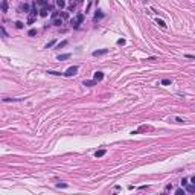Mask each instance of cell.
I'll return each instance as SVG.
<instances>
[{
  "mask_svg": "<svg viewBox=\"0 0 195 195\" xmlns=\"http://www.w3.org/2000/svg\"><path fill=\"white\" fill-rule=\"evenodd\" d=\"M107 52H108V49H101V50H95V52H93V56H102V55H105Z\"/></svg>",
  "mask_w": 195,
  "mask_h": 195,
  "instance_id": "cell-8",
  "label": "cell"
},
{
  "mask_svg": "<svg viewBox=\"0 0 195 195\" xmlns=\"http://www.w3.org/2000/svg\"><path fill=\"white\" fill-rule=\"evenodd\" d=\"M37 12H38V11H37V6L32 5V9L29 11V18H28V23H29V24L34 23V20H35V17H37Z\"/></svg>",
  "mask_w": 195,
  "mask_h": 195,
  "instance_id": "cell-2",
  "label": "cell"
},
{
  "mask_svg": "<svg viewBox=\"0 0 195 195\" xmlns=\"http://www.w3.org/2000/svg\"><path fill=\"white\" fill-rule=\"evenodd\" d=\"M34 5L35 6H40V8H44V6H47V0H35Z\"/></svg>",
  "mask_w": 195,
  "mask_h": 195,
  "instance_id": "cell-5",
  "label": "cell"
},
{
  "mask_svg": "<svg viewBox=\"0 0 195 195\" xmlns=\"http://www.w3.org/2000/svg\"><path fill=\"white\" fill-rule=\"evenodd\" d=\"M35 34H37V31H35V29H31V31L28 32V35H29V37H34Z\"/></svg>",
  "mask_w": 195,
  "mask_h": 195,
  "instance_id": "cell-23",
  "label": "cell"
},
{
  "mask_svg": "<svg viewBox=\"0 0 195 195\" xmlns=\"http://www.w3.org/2000/svg\"><path fill=\"white\" fill-rule=\"evenodd\" d=\"M23 11H24V12H29L31 9H29V6H28V5H24V6H23Z\"/></svg>",
  "mask_w": 195,
  "mask_h": 195,
  "instance_id": "cell-27",
  "label": "cell"
},
{
  "mask_svg": "<svg viewBox=\"0 0 195 195\" xmlns=\"http://www.w3.org/2000/svg\"><path fill=\"white\" fill-rule=\"evenodd\" d=\"M117 44H125V40H122V38L117 40Z\"/></svg>",
  "mask_w": 195,
  "mask_h": 195,
  "instance_id": "cell-30",
  "label": "cell"
},
{
  "mask_svg": "<svg viewBox=\"0 0 195 195\" xmlns=\"http://www.w3.org/2000/svg\"><path fill=\"white\" fill-rule=\"evenodd\" d=\"M53 44H55V41H50V43H49V44H47V46H46V49H49V47H52V46H53Z\"/></svg>",
  "mask_w": 195,
  "mask_h": 195,
  "instance_id": "cell-28",
  "label": "cell"
},
{
  "mask_svg": "<svg viewBox=\"0 0 195 195\" xmlns=\"http://www.w3.org/2000/svg\"><path fill=\"white\" fill-rule=\"evenodd\" d=\"M175 121H177L178 123H183V122H184V121H183V119H180V117H175Z\"/></svg>",
  "mask_w": 195,
  "mask_h": 195,
  "instance_id": "cell-29",
  "label": "cell"
},
{
  "mask_svg": "<svg viewBox=\"0 0 195 195\" xmlns=\"http://www.w3.org/2000/svg\"><path fill=\"white\" fill-rule=\"evenodd\" d=\"M82 22H84V14H76L72 20H70V24H72L73 28H78Z\"/></svg>",
  "mask_w": 195,
  "mask_h": 195,
  "instance_id": "cell-1",
  "label": "cell"
},
{
  "mask_svg": "<svg viewBox=\"0 0 195 195\" xmlns=\"http://www.w3.org/2000/svg\"><path fill=\"white\" fill-rule=\"evenodd\" d=\"M95 84H96V81H84V85L87 87H93Z\"/></svg>",
  "mask_w": 195,
  "mask_h": 195,
  "instance_id": "cell-16",
  "label": "cell"
},
{
  "mask_svg": "<svg viewBox=\"0 0 195 195\" xmlns=\"http://www.w3.org/2000/svg\"><path fill=\"white\" fill-rule=\"evenodd\" d=\"M76 72H78V67H76V66L69 67V69L64 72V76H73V75H76Z\"/></svg>",
  "mask_w": 195,
  "mask_h": 195,
  "instance_id": "cell-3",
  "label": "cell"
},
{
  "mask_svg": "<svg viewBox=\"0 0 195 195\" xmlns=\"http://www.w3.org/2000/svg\"><path fill=\"white\" fill-rule=\"evenodd\" d=\"M78 2H82V0H78Z\"/></svg>",
  "mask_w": 195,
  "mask_h": 195,
  "instance_id": "cell-32",
  "label": "cell"
},
{
  "mask_svg": "<svg viewBox=\"0 0 195 195\" xmlns=\"http://www.w3.org/2000/svg\"><path fill=\"white\" fill-rule=\"evenodd\" d=\"M102 17H104L102 11H98V12H96V15H95V20H98V18H102Z\"/></svg>",
  "mask_w": 195,
  "mask_h": 195,
  "instance_id": "cell-17",
  "label": "cell"
},
{
  "mask_svg": "<svg viewBox=\"0 0 195 195\" xmlns=\"http://www.w3.org/2000/svg\"><path fill=\"white\" fill-rule=\"evenodd\" d=\"M104 79V72H96L95 73V76H93V81H102Z\"/></svg>",
  "mask_w": 195,
  "mask_h": 195,
  "instance_id": "cell-6",
  "label": "cell"
},
{
  "mask_svg": "<svg viewBox=\"0 0 195 195\" xmlns=\"http://www.w3.org/2000/svg\"><path fill=\"white\" fill-rule=\"evenodd\" d=\"M102 156H105V149H99V151L95 152V157H96V159L98 157H102Z\"/></svg>",
  "mask_w": 195,
  "mask_h": 195,
  "instance_id": "cell-13",
  "label": "cell"
},
{
  "mask_svg": "<svg viewBox=\"0 0 195 195\" xmlns=\"http://www.w3.org/2000/svg\"><path fill=\"white\" fill-rule=\"evenodd\" d=\"M49 11H52V8L50 6H44V8H41V9L38 11V14H40V17H47V14H49Z\"/></svg>",
  "mask_w": 195,
  "mask_h": 195,
  "instance_id": "cell-4",
  "label": "cell"
},
{
  "mask_svg": "<svg viewBox=\"0 0 195 195\" xmlns=\"http://www.w3.org/2000/svg\"><path fill=\"white\" fill-rule=\"evenodd\" d=\"M175 194H177V195H184V194H186V190H184V189H177V190H175Z\"/></svg>",
  "mask_w": 195,
  "mask_h": 195,
  "instance_id": "cell-20",
  "label": "cell"
},
{
  "mask_svg": "<svg viewBox=\"0 0 195 195\" xmlns=\"http://www.w3.org/2000/svg\"><path fill=\"white\" fill-rule=\"evenodd\" d=\"M156 23H157V24H159V26H160V28H166V23H165V22H163V20H160V18H157V20H156Z\"/></svg>",
  "mask_w": 195,
  "mask_h": 195,
  "instance_id": "cell-14",
  "label": "cell"
},
{
  "mask_svg": "<svg viewBox=\"0 0 195 195\" xmlns=\"http://www.w3.org/2000/svg\"><path fill=\"white\" fill-rule=\"evenodd\" d=\"M0 34H3V37H8V34H6V31H5V28L0 24Z\"/></svg>",
  "mask_w": 195,
  "mask_h": 195,
  "instance_id": "cell-22",
  "label": "cell"
},
{
  "mask_svg": "<svg viewBox=\"0 0 195 195\" xmlns=\"http://www.w3.org/2000/svg\"><path fill=\"white\" fill-rule=\"evenodd\" d=\"M171 189H172V184H168V186H166V189H165V190L168 192V190H171Z\"/></svg>",
  "mask_w": 195,
  "mask_h": 195,
  "instance_id": "cell-31",
  "label": "cell"
},
{
  "mask_svg": "<svg viewBox=\"0 0 195 195\" xmlns=\"http://www.w3.org/2000/svg\"><path fill=\"white\" fill-rule=\"evenodd\" d=\"M69 184H66V183H58L56 184V188H67Z\"/></svg>",
  "mask_w": 195,
  "mask_h": 195,
  "instance_id": "cell-25",
  "label": "cell"
},
{
  "mask_svg": "<svg viewBox=\"0 0 195 195\" xmlns=\"http://www.w3.org/2000/svg\"><path fill=\"white\" fill-rule=\"evenodd\" d=\"M47 73L49 75H55V76H60V75H61V72H56V70H49Z\"/></svg>",
  "mask_w": 195,
  "mask_h": 195,
  "instance_id": "cell-18",
  "label": "cell"
},
{
  "mask_svg": "<svg viewBox=\"0 0 195 195\" xmlns=\"http://www.w3.org/2000/svg\"><path fill=\"white\" fill-rule=\"evenodd\" d=\"M56 5H58V8L63 9V8L66 6V2H64V0H56Z\"/></svg>",
  "mask_w": 195,
  "mask_h": 195,
  "instance_id": "cell-15",
  "label": "cell"
},
{
  "mask_svg": "<svg viewBox=\"0 0 195 195\" xmlns=\"http://www.w3.org/2000/svg\"><path fill=\"white\" fill-rule=\"evenodd\" d=\"M184 190H186V192H189V194H194V192H195V184H194V183H188Z\"/></svg>",
  "mask_w": 195,
  "mask_h": 195,
  "instance_id": "cell-7",
  "label": "cell"
},
{
  "mask_svg": "<svg viewBox=\"0 0 195 195\" xmlns=\"http://www.w3.org/2000/svg\"><path fill=\"white\" fill-rule=\"evenodd\" d=\"M66 46H67V41L64 40V41H61V43L58 44V49H61V47H66Z\"/></svg>",
  "mask_w": 195,
  "mask_h": 195,
  "instance_id": "cell-21",
  "label": "cell"
},
{
  "mask_svg": "<svg viewBox=\"0 0 195 195\" xmlns=\"http://www.w3.org/2000/svg\"><path fill=\"white\" fill-rule=\"evenodd\" d=\"M70 56H72L70 53H64V55H58V60H60V61H64V60H69Z\"/></svg>",
  "mask_w": 195,
  "mask_h": 195,
  "instance_id": "cell-12",
  "label": "cell"
},
{
  "mask_svg": "<svg viewBox=\"0 0 195 195\" xmlns=\"http://www.w3.org/2000/svg\"><path fill=\"white\" fill-rule=\"evenodd\" d=\"M15 26H17L18 29H22V28L24 26V23H23V22H17V23H15Z\"/></svg>",
  "mask_w": 195,
  "mask_h": 195,
  "instance_id": "cell-24",
  "label": "cell"
},
{
  "mask_svg": "<svg viewBox=\"0 0 195 195\" xmlns=\"http://www.w3.org/2000/svg\"><path fill=\"white\" fill-rule=\"evenodd\" d=\"M160 84H162V85H171V79H163Z\"/></svg>",
  "mask_w": 195,
  "mask_h": 195,
  "instance_id": "cell-19",
  "label": "cell"
},
{
  "mask_svg": "<svg viewBox=\"0 0 195 195\" xmlns=\"http://www.w3.org/2000/svg\"><path fill=\"white\" fill-rule=\"evenodd\" d=\"M0 11H2V12H8V2H6V0H2V6H0Z\"/></svg>",
  "mask_w": 195,
  "mask_h": 195,
  "instance_id": "cell-11",
  "label": "cell"
},
{
  "mask_svg": "<svg viewBox=\"0 0 195 195\" xmlns=\"http://www.w3.org/2000/svg\"><path fill=\"white\" fill-rule=\"evenodd\" d=\"M63 22H64V20L61 18L60 15H58L56 18H53V26H61V24H63Z\"/></svg>",
  "mask_w": 195,
  "mask_h": 195,
  "instance_id": "cell-9",
  "label": "cell"
},
{
  "mask_svg": "<svg viewBox=\"0 0 195 195\" xmlns=\"http://www.w3.org/2000/svg\"><path fill=\"white\" fill-rule=\"evenodd\" d=\"M18 101H23L22 98H5L3 102H18Z\"/></svg>",
  "mask_w": 195,
  "mask_h": 195,
  "instance_id": "cell-10",
  "label": "cell"
},
{
  "mask_svg": "<svg viewBox=\"0 0 195 195\" xmlns=\"http://www.w3.org/2000/svg\"><path fill=\"white\" fill-rule=\"evenodd\" d=\"M188 184V178H183V180H181V186H186Z\"/></svg>",
  "mask_w": 195,
  "mask_h": 195,
  "instance_id": "cell-26",
  "label": "cell"
}]
</instances>
